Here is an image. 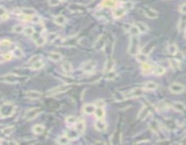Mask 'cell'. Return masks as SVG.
Instances as JSON below:
<instances>
[{
    "instance_id": "obj_1",
    "label": "cell",
    "mask_w": 186,
    "mask_h": 145,
    "mask_svg": "<svg viewBox=\"0 0 186 145\" xmlns=\"http://www.w3.org/2000/svg\"><path fill=\"white\" fill-rule=\"evenodd\" d=\"M15 112V106L13 103L11 102H7L4 103L1 105V108H0V115H1V118H7L12 116Z\"/></svg>"
},
{
    "instance_id": "obj_2",
    "label": "cell",
    "mask_w": 186,
    "mask_h": 145,
    "mask_svg": "<svg viewBox=\"0 0 186 145\" xmlns=\"http://www.w3.org/2000/svg\"><path fill=\"white\" fill-rule=\"evenodd\" d=\"M139 45H140V40L139 37L136 35H132L130 38V43L128 46V53L130 56H136L139 53Z\"/></svg>"
},
{
    "instance_id": "obj_3",
    "label": "cell",
    "mask_w": 186,
    "mask_h": 145,
    "mask_svg": "<svg viewBox=\"0 0 186 145\" xmlns=\"http://www.w3.org/2000/svg\"><path fill=\"white\" fill-rule=\"evenodd\" d=\"M24 77L19 76L15 74H7L2 76V81L7 83H17L22 82Z\"/></svg>"
},
{
    "instance_id": "obj_4",
    "label": "cell",
    "mask_w": 186,
    "mask_h": 145,
    "mask_svg": "<svg viewBox=\"0 0 186 145\" xmlns=\"http://www.w3.org/2000/svg\"><path fill=\"white\" fill-rule=\"evenodd\" d=\"M79 42V38L77 35H74V36H69V37L65 39H61L59 45L63 46H74L76 45L77 43Z\"/></svg>"
},
{
    "instance_id": "obj_5",
    "label": "cell",
    "mask_w": 186,
    "mask_h": 145,
    "mask_svg": "<svg viewBox=\"0 0 186 145\" xmlns=\"http://www.w3.org/2000/svg\"><path fill=\"white\" fill-rule=\"evenodd\" d=\"M96 61L88 60V61H85L82 64L81 69L84 72H85V74H89V72H94V70L96 69Z\"/></svg>"
},
{
    "instance_id": "obj_6",
    "label": "cell",
    "mask_w": 186,
    "mask_h": 145,
    "mask_svg": "<svg viewBox=\"0 0 186 145\" xmlns=\"http://www.w3.org/2000/svg\"><path fill=\"white\" fill-rule=\"evenodd\" d=\"M107 40H108V37L106 36V34L100 35L94 45V48L96 51H101V50L104 49L106 46V44H107Z\"/></svg>"
},
{
    "instance_id": "obj_7",
    "label": "cell",
    "mask_w": 186,
    "mask_h": 145,
    "mask_svg": "<svg viewBox=\"0 0 186 145\" xmlns=\"http://www.w3.org/2000/svg\"><path fill=\"white\" fill-rule=\"evenodd\" d=\"M43 113V109L42 108H32L30 110H28L26 114H25V118L27 120V121H31V120H34L35 118H36L40 114Z\"/></svg>"
},
{
    "instance_id": "obj_8",
    "label": "cell",
    "mask_w": 186,
    "mask_h": 145,
    "mask_svg": "<svg viewBox=\"0 0 186 145\" xmlns=\"http://www.w3.org/2000/svg\"><path fill=\"white\" fill-rule=\"evenodd\" d=\"M145 92V89L144 88H134L132 89L130 92L128 93V94H126V97L127 98H138V97H141L143 95Z\"/></svg>"
},
{
    "instance_id": "obj_9",
    "label": "cell",
    "mask_w": 186,
    "mask_h": 145,
    "mask_svg": "<svg viewBox=\"0 0 186 145\" xmlns=\"http://www.w3.org/2000/svg\"><path fill=\"white\" fill-rule=\"evenodd\" d=\"M70 87H71L70 84H62V85L57 86V87H54V89L50 90L48 94H62V93L66 92L67 90H69Z\"/></svg>"
},
{
    "instance_id": "obj_10",
    "label": "cell",
    "mask_w": 186,
    "mask_h": 145,
    "mask_svg": "<svg viewBox=\"0 0 186 145\" xmlns=\"http://www.w3.org/2000/svg\"><path fill=\"white\" fill-rule=\"evenodd\" d=\"M169 90L173 94H182L184 91V85L179 83H173L169 86Z\"/></svg>"
},
{
    "instance_id": "obj_11",
    "label": "cell",
    "mask_w": 186,
    "mask_h": 145,
    "mask_svg": "<svg viewBox=\"0 0 186 145\" xmlns=\"http://www.w3.org/2000/svg\"><path fill=\"white\" fill-rule=\"evenodd\" d=\"M115 65V60L114 58L112 57V56H108L107 59H106V63H105V65H104V72H108L110 71H113L114 67Z\"/></svg>"
},
{
    "instance_id": "obj_12",
    "label": "cell",
    "mask_w": 186,
    "mask_h": 145,
    "mask_svg": "<svg viewBox=\"0 0 186 145\" xmlns=\"http://www.w3.org/2000/svg\"><path fill=\"white\" fill-rule=\"evenodd\" d=\"M26 98L30 99V100H38L41 98L42 94L38 91H35V90H30L26 92Z\"/></svg>"
},
{
    "instance_id": "obj_13",
    "label": "cell",
    "mask_w": 186,
    "mask_h": 145,
    "mask_svg": "<svg viewBox=\"0 0 186 145\" xmlns=\"http://www.w3.org/2000/svg\"><path fill=\"white\" fill-rule=\"evenodd\" d=\"M65 135H66L69 139H70V141L76 140V139H78V137L81 135L76 128H74V129H71V130H67V131H65Z\"/></svg>"
},
{
    "instance_id": "obj_14",
    "label": "cell",
    "mask_w": 186,
    "mask_h": 145,
    "mask_svg": "<svg viewBox=\"0 0 186 145\" xmlns=\"http://www.w3.org/2000/svg\"><path fill=\"white\" fill-rule=\"evenodd\" d=\"M150 114H151V107H149V106H143L141 109V110H140L139 114H138V119L143 120V119H145Z\"/></svg>"
},
{
    "instance_id": "obj_15",
    "label": "cell",
    "mask_w": 186,
    "mask_h": 145,
    "mask_svg": "<svg viewBox=\"0 0 186 145\" xmlns=\"http://www.w3.org/2000/svg\"><path fill=\"white\" fill-rule=\"evenodd\" d=\"M106 122L104 121V119H97L95 122V128L98 132H104L106 130Z\"/></svg>"
},
{
    "instance_id": "obj_16",
    "label": "cell",
    "mask_w": 186,
    "mask_h": 145,
    "mask_svg": "<svg viewBox=\"0 0 186 145\" xmlns=\"http://www.w3.org/2000/svg\"><path fill=\"white\" fill-rule=\"evenodd\" d=\"M96 109V103H95V104H93V103H87V104H85V105L83 107V112H84L85 114L90 115V114H95Z\"/></svg>"
},
{
    "instance_id": "obj_17",
    "label": "cell",
    "mask_w": 186,
    "mask_h": 145,
    "mask_svg": "<svg viewBox=\"0 0 186 145\" xmlns=\"http://www.w3.org/2000/svg\"><path fill=\"white\" fill-rule=\"evenodd\" d=\"M34 34L36 35L34 37V41H35V43L37 46H41V45H44L46 44V36L41 35L40 34Z\"/></svg>"
},
{
    "instance_id": "obj_18",
    "label": "cell",
    "mask_w": 186,
    "mask_h": 145,
    "mask_svg": "<svg viewBox=\"0 0 186 145\" xmlns=\"http://www.w3.org/2000/svg\"><path fill=\"white\" fill-rule=\"evenodd\" d=\"M144 12V15L148 17V18H151V19H154L158 16V12L153 8H149V7H146L144 8L143 10Z\"/></svg>"
},
{
    "instance_id": "obj_19",
    "label": "cell",
    "mask_w": 186,
    "mask_h": 145,
    "mask_svg": "<svg viewBox=\"0 0 186 145\" xmlns=\"http://www.w3.org/2000/svg\"><path fill=\"white\" fill-rule=\"evenodd\" d=\"M125 14V8L124 7H115L113 10V15L116 19H119L122 16H124V15Z\"/></svg>"
},
{
    "instance_id": "obj_20",
    "label": "cell",
    "mask_w": 186,
    "mask_h": 145,
    "mask_svg": "<svg viewBox=\"0 0 186 145\" xmlns=\"http://www.w3.org/2000/svg\"><path fill=\"white\" fill-rule=\"evenodd\" d=\"M141 70L143 75H149L153 71V65L151 64H149L148 62L143 63L141 65Z\"/></svg>"
},
{
    "instance_id": "obj_21",
    "label": "cell",
    "mask_w": 186,
    "mask_h": 145,
    "mask_svg": "<svg viewBox=\"0 0 186 145\" xmlns=\"http://www.w3.org/2000/svg\"><path fill=\"white\" fill-rule=\"evenodd\" d=\"M48 58L53 61V62H59L62 60L63 58V56L60 53H55V52H52V53H49L48 54Z\"/></svg>"
},
{
    "instance_id": "obj_22",
    "label": "cell",
    "mask_w": 186,
    "mask_h": 145,
    "mask_svg": "<svg viewBox=\"0 0 186 145\" xmlns=\"http://www.w3.org/2000/svg\"><path fill=\"white\" fill-rule=\"evenodd\" d=\"M21 15H27V16H33L36 15V11L32 8V7H23L20 9Z\"/></svg>"
},
{
    "instance_id": "obj_23",
    "label": "cell",
    "mask_w": 186,
    "mask_h": 145,
    "mask_svg": "<svg viewBox=\"0 0 186 145\" xmlns=\"http://www.w3.org/2000/svg\"><path fill=\"white\" fill-rule=\"evenodd\" d=\"M74 127H76V129L78 131V133L80 134H83L85 131V123L83 120H78L77 122L74 124Z\"/></svg>"
},
{
    "instance_id": "obj_24",
    "label": "cell",
    "mask_w": 186,
    "mask_h": 145,
    "mask_svg": "<svg viewBox=\"0 0 186 145\" xmlns=\"http://www.w3.org/2000/svg\"><path fill=\"white\" fill-rule=\"evenodd\" d=\"M54 22L58 26H64L66 23V18L63 15H58L54 17Z\"/></svg>"
},
{
    "instance_id": "obj_25",
    "label": "cell",
    "mask_w": 186,
    "mask_h": 145,
    "mask_svg": "<svg viewBox=\"0 0 186 145\" xmlns=\"http://www.w3.org/2000/svg\"><path fill=\"white\" fill-rule=\"evenodd\" d=\"M95 115L96 119H104L105 116V111L104 107L102 106H96V112H95Z\"/></svg>"
},
{
    "instance_id": "obj_26",
    "label": "cell",
    "mask_w": 186,
    "mask_h": 145,
    "mask_svg": "<svg viewBox=\"0 0 186 145\" xmlns=\"http://www.w3.org/2000/svg\"><path fill=\"white\" fill-rule=\"evenodd\" d=\"M116 5H117L116 0H104L101 4L102 7H109V8L116 7Z\"/></svg>"
},
{
    "instance_id": "obj_27",
    "label": "cell",
    "mask_w": 186,
    "mask_h": 145,
    "mask_svg": "<svg viewBox=\"0 0 186 145\" xmlns=\"http://www.w3.org/2000/svg\"><path fill=\"white\" fill-rule=\"evenodd\" d=\"M172 106H173V108L174 109V110L177 111V112H183L185 110V108H186L185 104L183 103H182V102H175V103H173Z\"/></svg>"
},
{
    "instance_id": "obj_28",
    "label": "cell",
    "mask_w": 186,
    "mask_h": 145,
    "mask_svg": "<svg viewBox=\"0 0 186 145\" xmlns=\"http://www.w3.org/2000/svg\"><path fill=\"white\" fill-rule=\"evenodd\" d=\"M62 69L65 72V74H71L73 71V66L72 64L68 61H65L62 64Z\"/></svg>"
},
{
    "instance_id": "obj_29",
    "label": "cell",
    "mask_w": 186,
    "mask_h": 145,
    "mask_svg": "<svg viewBox=\"0 0 186 145\" xmlns=\"http://www.w3.org/2000/svg\"><path fill=\"white\" fill-rule=\"evenodd\" d=\"M32 131L35 134H37V135L42 134L45 131V126L42 125V124H36L33 127Z\"/></svg>"
},
{
    "instance_id": "obj_30",
    "label": "cell",
    "mask_w": 186,
    "mask_h": 145,
    "mask_svg": "<svg viewBox=\"0 0 186 145\" xmlns=\"http://www.w3.org/2000/svg\"><path fill=\"white\" fill-rule=\"evenodd\" d=\"M134 24L138 27V29L140 30L141 34H145V33H147L148 30H149L147 25H145V24L143 23V22H135Z\"/></svg>"
},
{
    "instance_id": "obj_31",
    "label": "cell",
    "mask_w": 186,
    "mask_h": 145,
    "mask_svg": "<svg viewBox=\"0 0 186 145\" xmlns=\"http://www.w3.org/2000/svg\"><path fill=\"white\" fill-rule=\"evenodd\" d=\"M169 64H170V66L176 70V69H179L180 66H181V62L178 58H171L169 59Z\"/></svg>"
},
{
    "instance_id": "obj_32",
    "label": "cell",
    "mask_w": 186,
    "mask_h": 145,
    "mask_svg": "<svg viewBox=\"0 0 186 145\" xmlns=\"http://www.w3.org/2000/svg\"><path fill=\"white\" fill-rule=\"evenodd\" d=\"M167 51L172 56H175V54L178 53V47L175 44H169L168 46H167Z\"/></svg>"
},
{
    "instance_id": "obj_33",
    "label": "cell",
    "mask_w": 186,
    "mask_h": 145,
    "mask_svg": "<svg viewBox=\"0 0 186 145\" xmlns=\"http://www.w3.org/2000/svg\"><path fill=\"white\" fill-rule=\"evenodd\" d=\"M157 87H158V84L155 82H148L143 86L145 91H154L155 89H157Z\"/></svg>"
},
{
    "instance_id": "obj_34",
    "label": "cell",
    "mask_w": 186,
    "mask_h": 145,
    "mask_svg": "<svg viewBox=\"0 0 186 145\" xmlns=\"http://www.w3.org/2000/svg\"><path fill=\"white\" fill-rule=\"evenodd\" d=\"M165 72H166V69L163 66H162V65H157L154 69V74L155 75H157V76L162 75L163 74H165Z\"/></svg>"
},
{
    "instance_id": "obj_35",
    "label": "cell",
    "mask_w": 186,
    "mask_h": 145,
    "mask_svg": "<svg viewBox=\"0 0 186 145\" xmlns=\"http://www.w3.org/2000/svg\"><path fill=\"white\" fill-rule=\"evenodd\" d=\"M136 60L138 62H140L141 64L145 63V62H148V56H147V53H139L137 56H136Z\"/></svg>"
},
{
    "instance_id": "obj_36",
    "label": "cell",
    "mask_w": 186,
    "mask_h": 145,
    "mask_svg": "<svg viewBox=\"0 0 186 145\" xmlns=\"http://www.w3.org/2000/svg\"><path fill=\"white\" fill-rule=\"evenodd\" d=\"M114 98H115V100L116 101V102H123V101H124L127 97H126V94H123V93H121V92H115V94H114Z\"/></svg>"
},
{
    "instance_id": "obj_37",
    "label": "cell",
    "mask_w": 186,
    "mask_h": 145,
    "mask_svg": "<svg viewBox=\"0 0 186 145\" xmlns=\"http://www.w3.org/2000/svg\"><path fill=\"white\" fill-rule=\"evenodd\" d=\"M79 119L77 118V117H76V116H74V115H69V116H67L66 118H65V122L68 124V125H74L76 122H77V121H78Z\"/></svg>"
},
{
    "instance_id": "obj_38",
    "label": "cell",
    "mask_w": 186,
    "mask_h": 145,
    "mask_svg": "<svg viewBox=\"0 0 186 145\" xmlns=\"http://www.w3.org/2000/svg\"><path fill=\"white\" fill-rule=\"evenodd\" d=\"M43 67H44V63H43L42 60H39V61H37V62L32 64L31 66H30V68H31L32 70H35V71H36V70H40V69L43 68Z\"/></svg>"
},
{
    "instance_id": "obj_39",
    "label": "cell",
    "mask_w": 186,
    "mask_h": 145,
    "mask_svg": "<svg viewBox=\"0 0 186 145\" xmlns=\"http://www.w3.org/2000/svg\"><path fill=\"white\" fill-rule=\"evenodd\" d=\"M129 32H130V34H131V35H136V36H139V34H141L140 30L138 29V27L135 24L130 26Z\"/></svg>"
},
{
    "instance_id": "obj_40",
    "label": "cell",
    "mask_w": 186,
    "mask_h": 145,
    "mask_svg": "<svg viewBox=\"0 0 186 145\" xmlns=\"http://www.w3.org/2000/svg\"><path fill=\"white\" fill-rule=\"evenodd\" d=\"M69 141H70V139L65 134L59 136L58 139L57 140V142H58L59 144H67V143H69Z\"/></svg>"
},
{
    "instance_id": "obj_41",
    "label": "cell",
    "mask_w": 186,
    "mask_h": 145,
    "mask_svg": "<svg viewBox=\"0 0 186 145\" xmlns=\"http://www.w3.org/2000/svg\"><path fill=\"white\" fill-rule=\"evenodd\" d=\"M14 130H15V127L14 126H7V127H6V128L2 129V132L1 133H2L3 135L8 136V135H10L14 132Z\"/></svg>"
},
{
    "instance_id": "obj_42",
    "label": "cell",
    "mask_w": 186,
    "mask_h": 145,
    "mask_svg": "<svg viewBox=\"0 0 186 145\" xmlns=\"http://www.w3.org/2000/svg\"><path fill=\"white\" fill-rule=\"evenodd\" d=\"M149 125H150V128L152 129V131H154V133H158L159 132L160 125H159V123L156 121H152Z\"/></svg>"
},
{
    "instance_id": "obj_43",
    "label": "cell",
    "mask_w": 186,
    "mask_h": 145,
    "mask_svg": "<svg viewBox=\"0 0 186 145\" xmlns=\"http://www.w3.org/2000/svg\"><path fill=\"white\" fill-rule=\"evenodd\" d=\"M165 125L167 127V129H169L170 131H173V130H174L176 128V123L174 121H172V120H167Z\"/></svg>"
},
{
    "instance_id": "obj_44",
    "label": "cell",
    "mask_w": 186,
    "mask_h": 145,
    "mask_svg": "<svg viewBox=\"0 0 186 145\" xmlns=\"http://www.w3.org/2000/svg\"><path fill=\"white\" fill-rule=\"evenodd\" d=\"M12 53H13V56L15 58H21L23 56V51L20 48H15L12 51Z\"/></svg>"
},
{
    "instance_id": "obj_45",
    "label": "cell",
    "mask_w": 186,
    "mask_h": 145,
    "mask_svg": "<svg viewBox=\"0 0 186 145\" xmlns=\"http://www.w3.org/2000/svg\"><path fill=\"white\" fill-rule=\"evenodd\" d=\"M26 36H32V35H34V34H35V29H34V27H32V26H26L25 29H24V32H23Z\"/></svg>"
},
{
    "instance_id": "obj_46",
    "label": "cell",
    "mask_w": 186,
    "mask_h": 145,
    "mask_svg": "<svg viewBox=\"0 0 186 145\" xmlns=\"http://www.w3.org/2000/svg\"><path fill=\"white\" fill-rule=\"evenodd\" d=\"M178 30L181 31H185L186 30V19H181L178 23Z\"/></svg>"
},
{
    "instance_id": "obj_47",
    "label": "cell",
    "mask_w": 186,
    "mask_h": 145,
    "mask_svg": "<svg viewBox=\"0 0 186 145\" xmlns=\"http://www.w3.org/2000/svg\"><path fill=\"white\" fill-rule=\"evenodd\" d=\"M0 16H1V21L4 22L6 21L7 18H8V13H7V10H6L4 8V7H1V15H0Z\"/></svg>"
},
{
    "instance_id": "obj_48",
    "label": "cell",
    "mask_w": 186,
    "mask_h": 145,
    "mask_svg": "<svg viewBox=\"0 0 186 145\" xmlns=\"http://www.w3.org/2000/svg\"><path fill=\"white\" fill-rule=\"evenodd\" d=\"M116 77V74L114 71H110L108 72H105V79L106 80H114Z\"/></svg>"
},
{
    "instance_id": "obj_49",
    "label": "cell",
    "mask_w": 186,
    "mask_h": 145,
    "mask_svg": "<svg viewBox=\"0 0 186 145\" xmlns=\"http://www.w3.org/2000/svg\"><path fill=\"white\" fill-rule=\"evenodd\" d=\"M24 26L22 25H16L13 27V32L16 33V34H20L22 32H24Z\"/></svg>"
},
{
    "instance_id": "obj_50",
    "label": "cell",
    "mask_w": 186,
    "mask_h": 145,
    "mask_svg": "<svg viewBox=\"0 0 186 145\" xmlns=\"http://www.w3.org/2000/svg\"><path fill=\"white\" fill-rule=\"evenodd\" d=\"M13 53H7L2 54V62L4 61H10L13 58Z\"/></svg>"
},
{
    "instance_id": "obj_51",
    "label": "cell",
    "mask_w": 186,
    "mask_h": 145,
    "mask_svg": "<svg viewBox=\"0 0 186 145\" xmlns=\"http://www.w3.org/2000/svg\"><path fill=\"white\" fill-rule=\"evenodd\" d=\"M31 22L32 23H35V24H39L41 22V18H40V16H38L37 15H33L31 17Z\"/></svg>"
},
{
    "instance_id": "obj_52",
    "label": "cell",
    "mask_w": 186,
    "mask_h": 145,
    "mask_svg": "<svg viewBox=\"0 0 186 145\" xmlns=\"http://www.w3.org/2000/svg\"><path fill=\"white\" fill-rule=\"evenodd\" d=\"M39 60H41V56H38V54H37V56H34L28 61V63H29L30 64H34V63H35V62H37V61H39Z\"/></svg>"
},
{
    "instance_id": "obj_53",
    "label": "cell",
    "mask_w": 186,
    "mask_h": 145,
    "mask_svg": "<svg viewBox=\"0 0 186 145\" xmlns=\"http://www.w3.org/2000/svg\"><path fill=\"white\" fill-rule=\"evenodd\" d=\"M11 41L10 40H7V39H3L2 41H1V46L2 47H8V46H10L11 45Z\"/></svg>"
},
{
    "instance_id": "obj_54",
    "label": "cell",
    "mask_w": 186,
    "mask_h": 145,
    "mask_svg": "<svg viewBox=\"0 0 186 145\" xmlns=\"http://www.w3.org/2000/svg\"><path fill=\"white\" fill-rule=\"evenodd\" d=\"M60 3H61L60 0H49V5L51 7H57L60 5Z\"/></svg>"
},
{
    "instance_id": "obj_55",
    "label": "cell",
    "mask_w": 186,
    "mask_h": 145,
    "mask_svg": "<svg viewBox=\"0 0 186 145\" xmlns=\"http://www.w3.org/2000/svg\"><path fill=\"white\" fill-rule=\"evenodd\" d=\"M179 11H180V13H182V14H183V15H186V3L182 4V5L180 7Z\"/></svg>"
},
{
    "instance_id": "obj_56",
    "label": "cell",
    "mask_w": 186,
    "mask_h": 145,
    "mask_svg": "<svg viewBox=\"0 0 186 145\" xmlns=\"http://www.w3.org/2000/svg\"><path fill=\"white\" fill-rule=\"evenodd\" d=\"M96 106H102V107H104V101L99 100V101H97V102L96 103Z\"/></svg>"
},
{
    "instance_id": "obj_57",
    "label": "cell",
    "mask_w": 186,
    "mask_h": 145,
    "mask_svg": "<svg viewBox=\"0 0 186 145\" xmlns=\"http://www.w3.org/2000/svg\"><path fill=\"white\" fill-rule=\"evenodd\" d=\"M180 143H181V144H186V137L183 138V139L180 141Z\"/></svg>"
},
{
    "instance_id": "obj_58",
    "label": "cell",
    "mask_w": 186,
    "mask_h": 145,
    "mask_svg": "<svg viewBox=\"0 0 186 145\" xmlns=\"http://www.w3.org/2000/svg\"><path fill=\"white\" fill-rule=\"evenodd\" d=\"M60 1H61V2H62V1H65V0H60Z\"/></svg>"
}]
</instances>
